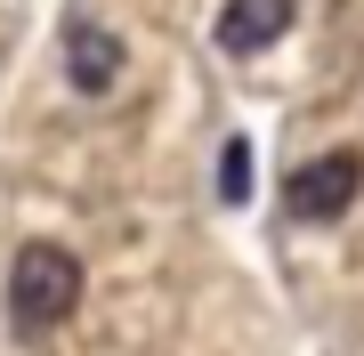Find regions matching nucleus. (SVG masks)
<instances>
[{
  "instance_id": "f257e3e1",
  "label": "nucleus",
  "mask_w": 364,
  "mask_h": 356,
  "mask_svg": "<svg viewBox=\"0 0 364 356\" xmlns=\"http://www.w3.org/2000/svg\"><path fill=\"white\" fill-rule=\"evenodd\" d=\"M73 308H81V259L65 243H25L16 267H9V316L25 332H49V324H65Z\"/></svg>"
},
{
  "instance_id": "20e7f679",
  "label": "nucleus",
  "mask_w": 364,
  "mask_h": 356,
  "mask_svg": "<svg viewBox=\"0 0 364 356\" xmlns=\"http://www.w3.org/2000/svg\"><path fill=\"white\" fill-rule=\"evenodd\" d=\"M291 9H299V0H227V9H219V49L227 57H251V49H267V41H284L291 33Z\"/></svg>"
},
{
  "instance_id": "39448f33",
  "label": "nucleus",
  "mask_w": 364,
  "mask_h": 356,
  "mask_svg": "<svg viewBox=\"0 0 364 356\" xmlns=\"http://www.w3.org/2000/svg\"><path fill=\"white\" fill-rule=\"evenodd\" d=\"M219 195H227V203H243V195H251V146H243V138H227V146H219Z\"/></svg>"
},
{
  "instance_id": "f03ea898",
  "label": "nucleus",
  "mask_w": 364,
  "mask_h": 356,
  "mask_svg": "<svg viewBox=\"0 0 364 356\" xmlns=\"http://www.w3.org/2000/svg\"><path fill=\"white\" fill-rule=\"evenodd\" d=\"M356 186H364V162L348 154V146H332V154H316V162L291 171V211L299 219H340L356 203Z\"/></svg>"
},
{
  "instance_id": "7ed1b4c3",
  "label": "nucleus",
  "mask_w": 364,
  "mask_h": 356,
  "mask_svg": "<svg viewBox=\"0 0 364 356\" xmlns=\"http://www.w3.org/2000/svg\"><path fill=\"white\" fill-rule=\"evenodd\" d=\"M65 81L81 97H105L122 81V33H105V25H73L65 33Z\"/></svg>"
}]
</instances>
